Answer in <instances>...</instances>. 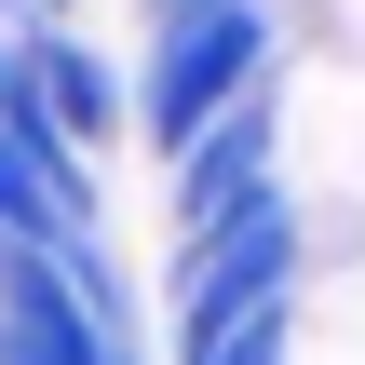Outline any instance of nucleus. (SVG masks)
<instances>
[{
    "label": "nucleus",
    "mask_w": 365,
    "mask_h": 365,
    "mask_svg": "<svg viewBox=\"0 0 365 365\" xmlns=\"http://www.w3.org/2000/svg\"><path fill=\"white\" fill-rule=\"evenodd\" d=\"M257 95H271V0H176L149 68H135V122L163 135V163L190 135H217L230 108H257Z\"/></svg>",
    "instance_id": "obj_1"
},
{
    "label": "nucleus",
    "mask_w": 365,
    "mask_h": 365,
    "mask_svg": "<svg viewBox=\"0 0 365 365\" xmlns=\"http://www.w3.org/2000/svg\"><path fill=\"white\" fill-rule=\"evenodd\" d=\"M14 95H27V122H41L68 163H81V149L122 122V81H108V54H95V41H68V27H27V41H14Z\"/></svg>",
    "instance_id": "obj_2"
},
{
    "label": "nucleus",
    "mask_w": 365,
    "mask_h": 365,
    "mask_svg": "<svg viewBox=\"0 0 365 365\" xmlns=\"http://www.w3.org/2000/svg\"><path fill=\"white\" fill-rule=\"evenodd\" d=\"M257 190H284V176H271V95L176 149V230H203V217H230V203H257Z\"/></svg>",
    "instance_id": "obj_3"
}]
</instances>
